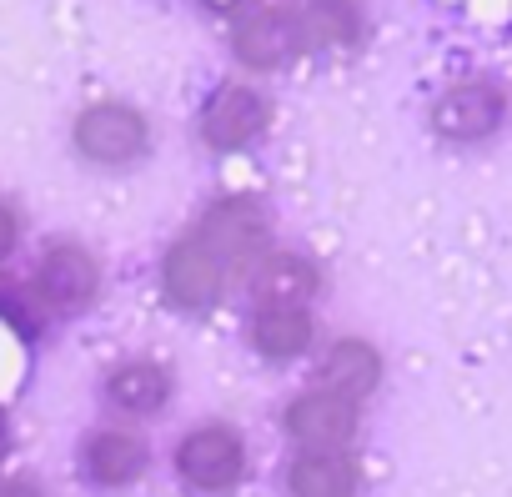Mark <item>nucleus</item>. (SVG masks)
<instances>
[{"instance_id": "1", "label": "nucleus", "mask_w": 512, "mask_h": 497, "mask_svg": "<svg viewBox=\"0 0 512 497\" xmlns=\"http://www.w3.org/2000/svg\"><path fill=\"white\" fill-rule=\"evenodd\" d=\"M196 236L221 257L226 277H241V272H251V262L262 257V246H267V216H262V206H256V201L231 196V201H221V206L206 211V221L196 226Z\"/></svg>"}, {"instance_id": "2", "label": "nucleus", "mask_w": 512, "mask_h": 497, "mask_svg": "<svg viewBox=\"0 0 512 497\" xmlns=\"http://www.w3.org/2000/svg\"><path fill=\"white\" fill-rule=\"evenodd\" d=\"M76 146H81V156H91V161H101V166L136 161V156L146 151V121H141L131 106H116V101L91 106V111H81V121H76Z\"/></svg>"}, {"instance_id": "3", "label": "nucleus", "mask_w": 512, "mask_h": 497, "mask_svg": "<svg viewBox=\"0 0 512 497\" xmlns=\"http://www.w3.org/2000/svg\"><path fill=\"white\" fill-rule=\"evenodd\" d=\"M267 116H272V106H267L262 91H251V86H221L206 101V111H201V141L211 151H236L251 136H262Z\"/></svg>"}, {"instance_id": "4", "label": "nucleus", "mask_w": 512, "mask_h": 497, "mask_svg": "<svg viewBox=\"0 0 512 497\" xmlns=\"http://www.w3.org/2000/svg\"><path fill=\"white\" fill-rule=\"evenodd\" d=\"M241 437L231 427H196L181 447H176V467L191 487L201 492H226L241 477Z\"/></svg>"}, {"instance_id": "5", "label": "nucleus", "mask_w": 512, "mask_h": 497, "mask_svg": "<svg viewBox=\"0 0 512 497\" xmlns=\"http://www.w3.org/2000/svg\"><path fill=\"white\" fill-rule=\"evenodd\" d=\"M221 287H226L221 257L211 252L196 231H186L166 252V292H171V302L176 307H211L221 297Z\"/></svg>"}, {"instance_id": "6", "label": "nucleus", "mask_w": 512, "mask_h": 497, "mask_svg": "<svg viewBox=\"0 0 512 497\" xmlns=\"http://www.w3.org/2000/svg\"><path fill=\"white\" fill-rule=\"evenodd\" d=\"M307 36H312V31H307V16L277 6V11L251 16V21L236 31V56H241L246 66H256V71H272V66H282L287 56H297Z\"/></svg>"}, {"instance_id": "7", "label": "nucleus", "mask_w": 512, "mask_h": 497, "mask_svg": "<svg viewBox=\"0 0 512 497\" xmlns=\"http://www.w3.org/2000/svg\"><path fill=\"white\" fill-rule=\"evenodd\" d=\"M96 277L101 272L81 246H51V252L41 257V272H36V292L56 312H81L96 297Z\"/></svg>"}, {"instance_id": "8", "label": "nucleus", "mask_w": 512, "mask_h": 497, "mask_svg": "<svg viewBox=\"0 0 512 497\" xmlns=\"http://www.w3.org/2000/svg\"><path fill=\"white\" fill-rule=\"evenodd\" d=\"M502 121V96L482 81L472 86H452L437 106H432V131L452 136V141H477Z\"/></svg>"}, {"instance_id": "9", "label": "nucleus", "mask_w": 512, "mask_h": 497, "mask_svg": "<svg viewBox=\"0 0 512 497\" xmlns=\"http://www.w3.org/2000/svg\"><path fill=\"white\" fill-rule=\"evenodd\" d=\"M352 427H357V402L332 397V392H307L287 412V432L312 442V447H337L352 437Z\"/></svg>"}, {"instance_id": "10", "label": "nucleus", "mask_w": 512, "mask_h": 497, "mask_svg": "<svg viewBox=\"0 0 512 497\" xmlns=\"http://www.w3.org/2000/svg\"><path fill=\"white\" fill-rule=\"evenodd\" d=\"M86 472L106 487H121V482H136L146 472V447L131 437V432H96L86 442Z\"/></svg>"}, {"instance_id": "11", "label": "nucleus", "mask_w": 512, "mask_h": 497, "mask_svg": "<svg viewBox=\"0 0 512 497\" xmlns=\"http://www.w3.org/2000/svg\"><path fill=\"white\" fill-rule=\"evenodd\" d=\"M292 492L297 497H352L357 492V462L342 452H307L292 462Z\"/></svg>"}, {"instance_id": "12", "label": "nucleus", "mask_w": 512, "mask_h": 497, "mask_svg": "<svg viewBox=\"0 0 512 497\" xmlns=\"http://www.w3.org/2000/svg\"><path fill=\"white\" fill-rule=\"evenodd\" d=\"M322 387L332 397H347V402L367 397L377 387V352L367 342H337L327 367H322Z\"/></svg>"}, {"instance_id": "13", "label": "nucleus", "mask_w": 512, "mask_h": 497, "mask_svg": "<svg viewBox=\"0 0 512 497\" xmlns=\"http://www.w3.org/2000/svg\"><path fill=\"white\" fill-rule=\"evenodd\" d=\"M256 347L267 357H297L307 342H312V322L302 307H262L256 312V327H251Z\"/></svg>"}, {"instance_id": "14", "label": "nucleus", "mask_w": 512, "mask_h": 497, "mask_svg": "<svg viewBox=\"0 0 512 497\" xmlns=\"http://www.w3.org/2000/svg\"><path fill=\"white\" fill-rule=\"evenodd\" d=\"M106 392H111V402L126 407V412H156V407L166 402V392H171V377H166L156 362H131V367L111 372Z\"/></svg>"}, {"instance_id": "15", "label": "nucleus", "mask_w": 512, "mask_h": 497, "mask_svg": "<svg viewBox=\"0 0 512 497\" xmlns=\"http://www.w3.org/2000/svg\"><path fill=\"white\" fill-rule=\"evenodd\" d=\"M256 292H262V307H297L317 292V272L297 257H272L256 277Z\"/></svg>"}, {"instance_id": "16", "label": "nucleus", "mask_w": 512, "mask_h": 497, "mask_svg": "<svg viewBox=\"0 0 512 497\" xmlns=\"http://www.w3.org/2000/svg\"><path fill=\"white\" fill-rule=\"evenodd\" d=\"M302 16H307V31L332 41V46H352L357 31H362V16H357L352 0H312Z\"/></svg>"}, {"instance_id": "17", "label": "nucleus", "mask_w": 512, "mask_h": 497, "mask_svg": "<svg viewBox=\"0 0 512 497\" xmlns=\"http://www.w3.org/2000/svg\"><path fill=\"white\" fill-rule=\"evenodd\" d=\"M11 246H16V211L0 201V262L11 257Z\"/></svg>"}, {"instance_id": "18", "label": "nucleus", "mask_w": 512, "mask_h": 497, "mask_svg": "<svg viewBox=\"0 0 512 497\" xmlns=\"http://www.w3.org/2000/svg\"><path fill=\"white\" fill-rule=\"evenodd\" d=\"M206 11H236V6H246V0H201Z\"/></svg>"}, {"instance_id": "19", "label": "nucleus", "mask_w": 512, "mask_h": 497, "mask_svg": "<svg viewBox=\"0 0 512 497\" xmlns=\"http://www.w3.org/2000/svg\"><path fill=\"white\" fill-rule=\"evenodd\" d=\"M11 497H21V492H11Z\"/></svg>"}]
</instances>
